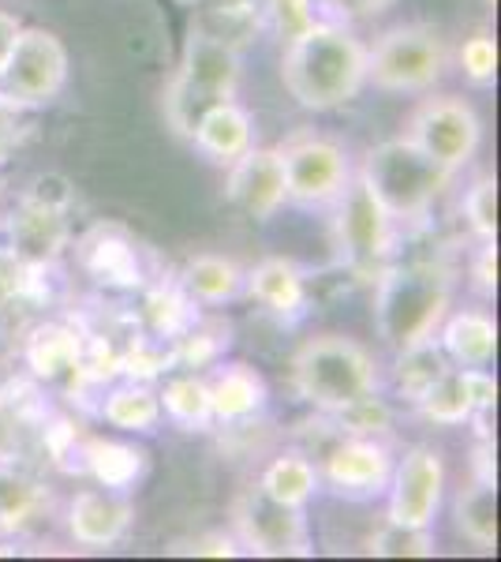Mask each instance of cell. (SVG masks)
<instances>
[{
    "mask_svg": "<svg viewBox=\"0 0 501 562\" xmlns=\"http://www.w3.org/2000/svg\"><path fill=\"white\" fill-rule=\"evenodd\" d=\"M281 83L296 98V105L311 113L349 105L367 87V45L349 31V23L315 26L285 42Z\"/></svg>",
    "mask_w": 501,
    "mask_h": 562,
    "instance_id": "cell-1",
    "label": "cell"
},
{
    "mask_svg": "<svg viewBox=\"0 0 501 562\" xmlns=\"http://www.w3.org/2000/svg\"><path fill=\"white\" fill-rule=\"evenodd\" d=\"M449 274L434 262H400L378 274L375 289V326L389 349L400 352L408 346L434 338L449 312Z\"/></svg>",
    "mask_w": 501,
    "mask_h": 562,
    "instance_id": "cell-2",
    "label": "cell"
},
{
    "mask_svg": "<svg viewBox=\"0 0 501 562\" xmlns=\"http://www.w3.org/2000/svg\"><path fill=\"white\" fill-rule=\"evenodd\" d=\"M240 76H243L240 53L206 38V34L191 31L184 57H180V68H177V76L169 79V90H166V116L172 128H177V135L191 139L198 121H203L209 109L236 98Z\"/></svg>",
    "mask_w": 501,
    "mask_h": 562,
    "instance_id": "cell-3",
    "label": "cell"
},
{
    "mask_svg": "<svg viewBox=\"0 0 501 562\" xmlns=\"http://www.w3.org/2000/svg\"><path fill=\"white\" fill-rule=\"evenodd\" d=\"M360 180L386 206L389 217L400 222V217H423L431 211L434 199L449 188L453 169H445L442 161H434L431 154L400 135L367 150Z\"/></svg>",
    "mask_w": 501,
    "mask_h": 562,
    "instance_id": "cell-4",
    "label": "cell"
},
{
    "mask_svg": "<svg viewBox=\"0 0 501 562\" xmlns=\"http://www.w3.org/2000/svg\"><path fill=\"white\" fill-rule=\"evenodd\" d=\"M378 383V371L371 352L341 334H318L304 341L293 357V386L307 405L318 413H333L349 405L352 397L371 394Z\"/></svg>",
    "mask_w": 501,
    "mask_h": 562,
    "instance_id": "cell-5",
    "label": "cell"
},
{
    "mask_svg": "<svg viewBox=\"0 0 501 562\" xmlns=\"http://www.w3.org/2000/svg\"><path fill=\"white\" fill-rule=\"evenodd\" d=\"M449 68V42L431 23L382 31L367 49V83L389 94H426Z\"/></svg>",
    "mask_w": 501,
    "mask_h": 562,
    "instance_id": "cell-6",
    "label": "cell"
},
{
    "mask_svg": "<svg viewBox=\"0 0 501 562\" xmlns=\"http://www.w3.org/2000/svg\"><path fill=\"white\" fill-rule=\"evenodd\" d=\"M71 203H76V192L60 173L34 177L4 225L8 256L31 267H57L71 237Z\"/></svg>",
    "mask_w": 501,
    "mask_h": 562,
    "instance_id": "cell-7",
    "label": "cell"
},
{
    "mask_svg": "<svg viewBox=\"0 0 501 562\" xmlns=\"http://www.w3.org/2000/svg\"><path fill=\"white\" fill-rule=\"evenodd\" d=\"M232 537L251 555L285 559V555H311L304 506H288L266 495L262 487H248L232 503Z\"/></svg>",
    "mask_w": 501,
    "mask_h": 562,
    "instance_id": "cell-8",
    "label": "cell"
},
{
    "mask_svg": "<svg viewBox=\"0 0 501 562\" xmlns=\"http://www.w3.org/2000/svg\"><path fill=\"white\" fill-rule=\"evenodd\" d=\"M68 83V49L45 26H23L15 38L8 65L0 71V90L23 109L49 105Z\"/></svg>",
    "mask_w": 501,
    "mask_h": 562,
    "instance_id": "cell-9",
    "label": "cell"
},
{
    "mask_svg": "<svg viewBox=\"0 0 501 562\" xmlns=\"http://www.w3.org/2000/svg\"><path fill=\"white\" fill-rule=\"evenodd\" d=\"M405 139H412L419 150H426L434 161H442L445 169L457 173L460 166H468L476 158L482 143V124L476 109L464 98L434 94L412 109V116L405 124Z\"/></svg>",
    "mask_w": 501,
    "mask_h": 562,
    "instance_id": "cell-10",
    "label": "cell"
},
{
    "mask_svg": "<svg viewBox=\"0 0 501 562\" xmlns=\"http://www.w3.org/2000/svg\"><path fill=\"white\" fill-rule=\"evenodd\" d=\"M281 150L288 199L299 206H326L349 188L352 166L349 154L330 135H296Z\"/></svg>",
    "mask_w": 501,
    "mask_h": 562,
    "instance_id": "cell-11",
    "label": "cell"
},
{
    "mask_svg": "<svg viewBox=\"0 0 501 562\" xmlns=\"http://www.w3.org/2000/svg\"><path fill=\"white\" fill-rule=\"evenodd\" d=\"M389 244H394V217L371 195V188L360 177L349 180V188L337 195V248H341V259L360 274H371V270H382Z\"/></svg>",
    "mask_w": 501,
    "mask_h": 562,
    "instance_id": "cell-12",
    "label": "cell"
},
{
    "mask_svg": "<svg viewBox=\"0 0 501 562\" xmlns=\"http://www.w3.org/2000/svg\"><path fill=\"white\" fill-rule=\"evenodd\" d=\"M76 267L109 289V293H139L150 281L147 274V251L143 244L124 229V225L102 222L87 229L76 244Z\"/></svg>",
    "mask_w": 501,
    "mask_h": 562,
    "instance_id": "cell-13",
    "label": "cell"
},
{
    "mask_svg": "<svg viewBox=\"0 0 501 562\" xmlns=\"http://www.w3.org/2000/svg\"><path fill=\"white\" fill-rule=\"evenodd\" d=\"M389 521L431 529L445 492V461L439 450L412 447L389 473Z\"/></svg>",
    "mask_w": 501,
    "mask_h": 562,
    "instance_id": "cell-14",
    "label": "cell"
},
{
    "mask_svg": "<svg viewBox=\"0 0 501 562\" xmlns=\"http://www.w3.org/2000/svg\"><path fill=\"white\" fill-rule=\"evenodd\" d=\"M225 195L232 206L254 222H270L281 206L288 203L285 169H281L277 147H248L236 161H229V180H225Z\"/></svg>",
    "mask_w": 501,
    "mask_h": 562,
    "instance_id": "cell-15",
    "label": "cell"
},
{
    "mask_svg": "<svg viewBox=\"0 0 501 562\" xmlns=\"http://www.w3.org/2000/svg\"><path fill=\"white\" fill-rule=\"evenodd\" d=\"M389 473H394V454L382 439H360V435H341L322 454V476L330 480L341 495H378L386 492Z\"/></svg>",
    "mask_w": 501,
    "mask_h": 562,
    "instance_id": "cell-16",
    "label": "cell"
},
{
    "mask_svg": "<svg viewBox=\"0 0 501 562\" xmlns=\"http://www.w3.org/2000/svg\"><path fill=\"white\" fill-rule=\"evenodd\" d=\"M135 506L116 487H87L68 503V532L79 548H113L127 537Z\"/></svg>",
    "mask_w": 501,
    "mask_h": 562,
    "instance_id": "cell-17",
    "label": "cell"
},
{
    "mask_svg": "<svg viewBox=\"0 0 501 562\" xmlns=\"http://www.w3.org/2000/svg\"><path fill=\"white\" fill-rule=\"evenodd\" d=\"M23 364L38 383H64L76 390L79 364H83V330L64 319L34 323L23 338Z\"/></svg>",
    "mask_w": 501,
    "mask_h": 562,
    "instance_id": "cell-18",
    "label": "cell"
},
{
    "mask_svg": "<svg viewBox=\"0 0 501 562\" xmlns=\"http://www.w3.org/2000/svg\"><path fill=\"white\" fill-rule=\"evenodd\" d=\"M53 304V267L8 256L0 248V326H23L34 312Z\"/></svg>",
    "mask_w": 501,
    "mask_h": 562,
    "instance_id": "cell-19",
    "label": "cell"
},
{
    "mask_svg": "<svg viewBox=\"0 0 501 562\" xmlns=\"http://www.w3.org/2000/svg\"><path fill=\"white\" fill-rule=\"evenodd\" d=\"M191 31L243 53L266 26V0H195Z\"/></svg>",
    "mask_w": 501,
    "mask_h": 562,
    "instance_id": "cell-20",
    "label": "cell"
},
{
    "mask_svg": "<svg viewBox=\"0 0 501 562\" xmlns=\"http://www.w3.org/2000/svg\"><path fill=\"white\" fill-rule=\"evenodd\" d=\"M209 383V409H214V424H248L262 409H266V379L259 375L251 364H221L214 371Z\"/></svg>",
    "mask_w": 501,
    "mask_h": 562,
    "instance_id": "cell-21",
    "label": "cell"
},
{
    "mask_svg": "<svg viewBox=\"0 0 501 562\" xmlns=\"http://www.w3.org/2000/svg\"><path fill=\"white\" fill-rule=\"evenodd\" d=\"M243 293L277 319H296L307 307V274L293 259L270 256L243 274Z\"/></svg>",
    "mask_w": 501,
    "mask_h": 562,
    "instance_id": "cell-22",
    "label": "cell"
},
{
    "mask_svg": "<svg viewBox=\"0 0 501 562\" xmlns=\"http://www.w3.org/2000/svg\"><path fill=\"white\" fill-rule=\"evenodd\" d=\"M191 143H195V147L203 150L209 161H217V166H229V161L240 158L248 147H254L251 113L236 102V98H229V102L214 105L203 121H198Z\"/></svg>",
    "mask_w": 501,
    "mask_h": 562,
    "instance_id": "cell-23",
    "label": "cell"
},
{
    "mask_svg": "<svg viewBox=\"0 0 501 562\" xmlns=\"http://www.w3.org/2000/svg\"><path fill=\"white\" fill-rule=\"evenodd\" d=\"M442 352L457 368H487L498 349V326L487 312L468 307V312H445L442 319Z\"/></svg>",
    "mask_w": 501,
    "mask_h": 562,
    "instance_id": "cell-24",
    "label": "cell"
},
{
    "mask_svg": "<svg viewBox=\"0 0 501 562\" xmlns=\"http://www.w3.org/2000/svg\"><path fill=\"white\" fill-rule=\"evenodd\" d=\"M53 495L42 480L15 465H0V537H20L49 518Z\"/></svg>",
    "mask_w": 501,
    "mask_h": 562,
    "instance_id": "cell-25",
    "label": "cell"
},
{
    "mask_svg": "<svg viewBox=\"0 0 501 562\" xmlns=\"http://www.w3.org/2000/svg\"><path fill=\"white\" fill-rule=\"evenodd\" d=\"M143 304H139V330L153 334V338L177 341L191 323L198 319V304L187 296V289L180 281H147L139 289Z\"/></svg>",
    "mask_w": 501,
    "mask_h": 562,
    "instance_id": "cell-26",
    "label": "cell"
},
{
    "mask_svg": "<svg viewBox=\"0 0 501 562\" xmlns=\"http://www.w3.org/2000/svg\"><path fill=\"white\" fill-rule=\"evenodd\" d=\"M79 469L102 487H116V492H127L135 480L147 469V454L132 442H116V439H83V450H79Z\"/></svg>",
    "mask_w": 501,
    "mask_h": 562,
    "instance_id": "cell-27",
    "label": "cell"
},
{
    "mask_svg": "<svg viewBox=\"0 0 501 562\" xmlns=\"http://www.w3.org/2000/svg\"><path fill=\"white\" fill-rule=\"evenodd\" d=\"M180 285L187 289V296L195 304H229L243 293V270L232 259L203 251V256H191L180 270Z\"/></svg>",
    "mask_w": 501,
    "mask_h": 562,
    "instance_id": "cell-28",
    "label": "cell"
},
{
    "mask_svg": "<svg viewBox=\"0 0 501 562\" xmlns=\"http://www.w3.org/2000/svg\"><path fill=\"white\" fill-rule=\"evenodd\" d=\"M161 413L177 424L180 431H209L214 424V409H209V383L195 371L187 375H172L166 386L158 390Z\"/></svg>",
    "mask_w": 501,
    "mask_h": 562,
    "instance_id": "cell-29",
    "label": "cell"
},
{
    "mask_svg": "<svg viewBox=\"0 0 501 562\" xmlns=\"http://www.w3.org/2000/svg\"><path fill=\"white\" fill-rule=\"evenodd\" d=\"M102 420L121 431H153L161 424L158 390L150 383H135V379L113 386L102 397Z\"/></svg>",
    "mask_w": 501,
    "mask_h": 562,
    "instance_id": "cell-30",
    "label": "cell"
},
{
    "mask_svg": "<svg viewBox=\"0 0 501 562\" xmlns=\"http://www.w3.org/2000/svg\"><path fill=\"white\" fill-rule=\"evenodd\" d=\"M457 532L464 540H471L482 551L498 548V487L476 480L471 487H464L457 495Z\"/></svg>",
    "mask_w": 501,
    "mask_h": 562,
    "instance_id": "cell-31",
    "label": "cell"
},
{
    "mask_svg": "<svg viewBox=\"0 0 501 562\" xmlns=\"http://www.w3.org/2000/svg\"><path fill=\"white\" fill-rule=\"evenodd\" d=\"M449 360H445L442 346H434V338L419 341V346H408L397 352V364H394V386L405 402H419L439 379L445 375Z\"/></svg>",
    "mask_w": 501,
    "mask_h": 562,
    "instance_id": "cell-32",
    "label": "cell"
},
{
    "mask_svg": "<svg viewBox=\"0 0 501 562\" xmlns=\"http://www.w3.org/2000/svg\"><path fill=\"white\" fill-rule=\"evenodd\" d=\"M259 487L288 506H307V498L318 492V469L307 454L293 450V454L273 458L270 465L262 469Z\"/></svg>",
    "mask_w": 501,
    "mask_h": 562,
    "instance_id": "cell-33",
    "label": "cell"
},
{
    "mask_svg": "<svg viewBox=\"0 0 501 562\" xmlns=\"http://www.w3.org/2000/svg\"><path fill=\"white\" fill-rule=\"evenodd\" d=\"M266 23L281 42H293L315 26L349 23V15L337 8V0H266Z\"/></svg>",
    "mask_w": 501,
    "mask_h": 562,
    "instance_id": "cell-34",
    "label": "cell"
},
{
    "mask_svg": "<svg viewBox=\"0 0 501 562\" xmlns=\"http://www.w3.org/2000/svg\"><path fill=\"white\" fill-rule=\"evenodd\" d=\"M415 409L426 416L431 424H442V428H457V424H468L476 409H471V394H468V379H464V368H445V375L426 390L415 402Z\"/></svg>",
    "mask_w": 501,
    "mask_h": 562,
    "instance_id": "cell-35",
    "label": "cell"
},
{
    "mask_svg": "<svg viewBox=\"0 0 501 562\" xmlns=\"http://www.w3.org/2000/svg\"><path fill=\"white\" fill-rule=\"evenodd\" d=\"M229 323L221 319H203L198 315L195 323L172 341V360L177 368H187V371H203V368H214L221 360V352L229 349Z\"/></svg>",
    "mask_w": 501,
    "mask_h": 562,
    "instance_id": "cell-36",
    "label": "cell"
},
{
    "mask_svg": "<svg viewBox=\"0 0 501 562\" xmlns=\"http://www.w3.org/2000/svg\"><path fill=\"white\" fill-rule=\"evenodd\" d=\"M172 368H177V360H172V341L153 338V334L139 330V326H135V334H127V346H121V375L124 379L153 383V379H161Z\"/></svg>",
    "mask_w": 501,
    "mask_h": 562,
    "instance_id": "cell-37",
    "label": "cell"
},
{
    "mask_svg": "<svg viewBox=\"0 0 501 562\" xmlns=\"http://www.w3.org/2000/svg\"><path fill=\"white\" fill-rule=\"evenodd\" d=\"M326 416L337 424L341 435H360V439H386V435L394 431V409L382 402L375 390L352 397L349 405H341V409H333Z\"/></svg>",
    "mask_w": 501,
    "mask_h": 562,
    "instance_id": "cell-38",
    "label": "cell"
},
{
    "mask_svg": "<svg viewBox=\"0 0 501 562\" xmlns=\"http://www.w3.org/2000/svg\"><path fill=\"white\" fill-rule=\"evenodd\" d=\"M367 551L382 559H426V555H434V537H431V529L386 518V525L371 537Z\"/></svg>",
    "mask_w": 501,
    "mask_h": 562,
    "instance_id": "cell-39",
    "label": "cell"
},
{
    "mask_svg": "<svg viewBox=\"0 0 501 562\" xmlns=\"http://www.w3.org/2000/svg\"><path fill=\"white\" fill-rule=\"evenodd\" d=\"M464 217L479 240H498V180L479 177L464 195Z\"/></svg>",
    "mask_w": 501,
    "mask_h": 562,
    "instance_id": "cell-40",
    "label": "cell"
},
{
    "mask_svg": "<svg viewBox=\"0 0 501 562\" xmlns=\"http://www.w3.org/2000/svg\"><path fill=\"white\" fill-rule=\"evenodd\" d=\"M460 68L476 87H490L498 76V45L490 38V31H476L468 42L460 45Z\"/></svg>",
    "mask_w": 501,
    "mask_h": 562,
    "instance_id": "cell-41",
    "label": "cell"
},
{
    "mask_svg": "<svg viewBox=\"0 0 501 562\" xmlns=\"http://www.w3.org/2000/svg\"><path fill=\"white\" fill-rule=\"evenodd\" d=\"M42 447H45V454H49V461L71 469L68 458L71 454L79 458L83 439H79V431H76V424H71V420H64V416H53V420H49V416H45V420H42Z\"/></svg>",
    "mask_w": 501,
    "mask_h": 562,
    "instance_id": "cell-42",
    "label": "cell"
},
{
    "mask_svg": "<svg viewBox=\"0 0 501 562\" xmlns=\"http://www.w3.org/2000/svg\"><path fill=\"white\" fill-rule=\"evenodd\" d=\"M26 135H31L26 109L20 102H12V98L0 90V166H4V161L23 147Z\"/></svg>",
    "mask_w": 501,
    "mask_h": 562,
    "instance_id": "cell-43",
    "label": "cell"
},
{
    "mask_svg": "<svg viewBox=\"0 0 501 562\" xmlns=\"http://www.w3.org/2000/svg\"><path fill=\"white\" fill-rule=\"evenodd\" d=\"M177 555H198V559H232L240 555V540L232 532H203V537L177 543Z\"/></svg>",
    "mask_w": 501,
    "mask_h": 562,
    "instance_id": "cell-44",
    "label": "cell"
},
{
    "mask_svg": "<svg viewBox=\"0 0 501 562\" xmlns=\"http://www.w3.org/2000/svg\"><path fill=\"white\" fill-rule=\"evenodd\" d=\"M464 379H468L471 409H476V416H487L490 409H494V402H498L494 375H490L487 368H464ZM476 416H471V420H476Z\"/></svg>",
    "mask_w": 501,
    "mask_h": 562,
    "instance_id": "cell-45",
    "label": "cell"
},
{
    "mask_svg": "<svg viewBox=\"0 0 501 562\" xmlns=\"http://www.w3.org/2000/svg\"><path fill=\"white\" fill-rule=\"evenodd\" d=\"M471 285H476L482 296H494V289H498V240L479 244V256H476V262H471Z\"/></svg>",
    "mask_w": 501,
    "mask_h": 562,
    "instance_id": "cell-46",
    "label": "cell"
},
{
    "mask_svg": "<svg viewBox=\"0 0 501 562\" xmlns=\"http://www.w3.org/2000/svg\"><path fill=\"white\" fill-rule=\"evenodd\" d=\"M394 4L397 0H337V8H341L349 20H371V15H382Z\"/></svg>",
    "mask_w": 501,
    "mask_h": 562,
    "instance_id": "cell-47",
    "label": "cell"
},
{
    "mask_svg": "<svg viewBox=\"0 0 501 562\" xmlns=\"http://www.w3.org/2000/svg\"><path fill=\"white\" fill-rule=\"evenodd\" d=\"M20 31H23V23L15 20L12 12H4V8H0V71H4V65H8V53H12Z\"/></svg>",
    "mask_w": 501,
    "mask_h": 562,
    "instance_id": "cell-48",
    "label": "cell"
},
{
    "mask_svg": "<svg viewBox=\"0 0 501 562\" xmlns=\"http://www.w3.org/2000/svg\"><path fill=\"white\" fill-rule=\"evenodd\" d=\"M4 188H8V177H4V166H0V199H4Z\"/></svg>",
    "mask_w": 501,
    "mask_h": 562,
    "instance_id": "cell-49",
    "label": "cell"
},
{
    "mask_svg": "<svg viewBox=\"0 0 501 562\" xmlns=\"http://www.w3.org/2000/svg\"><path fill=\"white\" fill-rule=\"evenodd\" d=\"M184 4H195V0H184Z\"/></svg>",
    "mask_w": 501,
    "mask_h": 562,
    "instance_id": "cell-50",
    "label": "cell"
}]
</instances>
